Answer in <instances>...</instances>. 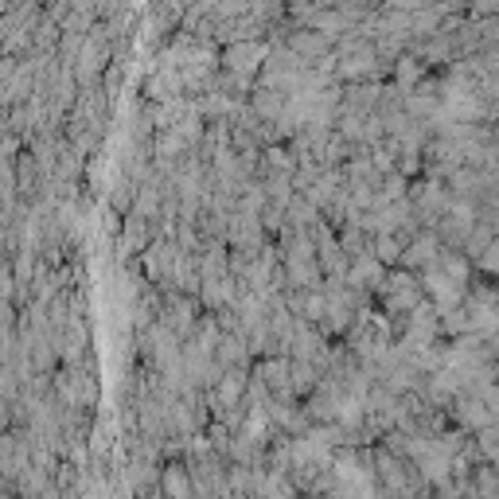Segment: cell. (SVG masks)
I'll list each match as a JSON object with an SVG mask.
<instances>
[{
	"label": "cell",
	"mask_w": 499,
	"mask_h": 499,
	"mask_svg": "<svg viewBox=\"0 0 499 499\" xmlns=\"http://www.w3.org/2000/svg\"><path fill=\"white\" fill-rule=\"evenodd\" d=\"M262 55H266L262 47H246V43H242V47H234L231 55H227V59H231V67H234V71H254Z\"/></svg>",
	"instance_id": "1"
},
{
	"label": "cell",
	"mask_w": 499,
	"mask_h": 499,
	"mask_svg": "<svg viewBox=\"0 0 499 499\" xmlns=\"http://www.w3.org/2000/svg\"><path fill=\"white\" fill-rule=\"evenodd\" d=\"M433 246H437V238H433V234H426V238H417V242H414V250L406 254V262H410V266H414V262H433Z\"/></svg>",
	"instance_id": "2"
},
{
	"label": "cell",
	"mask_w": 499,
	"mask_h": 499,
	"mask_svg": "<svg viewBox=\"0 0 499 499\" xmlns=\"http://www.w3.org/2000/svg\"><path fill=\"white\" fill-rule=\"evenodd\" d=\"M378 257H382V262H394V257H398V246H394V238H390V234H382V238H378Z\"/></svg>",
	"instance_id": "3"
},
{
	"label": "cell",
	"mask_w": 499,
	"mask_h": 499,
	"mask_svg": "<svg viewBox=\"0 0 499 499\" xmlns=\"http://www.w3.org/2000/svg\"><path fill=\"white\" fill-rule=\"evenodd\" d=\"M292 47H301V51H324V39H316V36H297V39H292Z\"/></svg>",
	"instance_id": "4"
},
{
	"label": "cell",
	"mask_w": 499,
	"mask_h": 499,
	"mask_svg": "<svg viewBox=\"0 0 499 499\" xmlns=\"http://www.w3.org/2000/svg\"><path fill=\"white\" fill-rule=\"evenodd\" d=\"M484 269L499 273V242H491V246H487V254H484Z\"/></svg>",
	"instance_id": "5"
}]
</instances>
